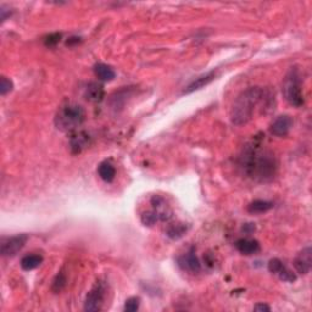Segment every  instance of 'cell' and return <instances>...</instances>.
<instances>
[{"label": "cell", "mask_w": 312, "mask_h": 312, "mask_svg": "<svg viewBox=\"0 0 312 312\" xmlns=\"http://www.w3.org/2000/svg\"><path fill=\"white\" fill-rule=\"evenodd\" d=\"M273 207V204L265 200H255L248 205V211L250 214H263Z\"/></svg>", "instance_id": "obj_17"}, {"label": "cell", "mask_w": 312, "mask_h": 312, "mask_svg": "<svg viewBox=\"0 0 312 312\" xmlns=\"http://www.w3.org/2000/svg\"><path fill=\"white\" fill-rule=\"evenodd\" d=\"M11 90H12V82L9 79V78L2 76V77L0 78V94L5 95L9 92H11Z\"/></svg>", "instance_id": "obj_23"}, {"label": "cell", "mask_w": 312, "mask_h": 312, "mask_svg": "<svg viewBox=\"0 0 312 312\" xmlns=\"http://www.w3.org/2000/svg\"><path fill=\"white\" fill-rule=\"evenodd\" d=\"M283 262L279 260V258H272V260H270V262H268V271H270L271 273H277V271L279 270L280 267H282Z\"/></svg>", "instance_id": "obj_25"}, {"label": "cell", "mask_w": 312, "mask_h": 312, "mask_svg": "<svg viewBox=\"0 0 312 312\" xmlns=\"http://www.w3.org/2000/svg\"><path fill=\"white\" fill-rule=\"evenodd\" d=\"M71 150L73 154H79L84 148L89 145V136L85 132H76L71 136Z\"/></svg>", "instance_id": "obj_12"}, {"label": "cell", "mask_w": 312, "mask_h": 312, "mask_svg": "<svg viewBox=\"0 0 312 312\" xmlns=\"http://www.w3.org/2000/svg\"><path fill=\"white\" fill-rule=\"evenodd\" d=\"M84 97L90 102H100L105 97V90L102 84L97 82H92L85 88Z\"/></svg>", "instance_id": "obj_10"}, {"label": "cell", "mask_w": 312, "mask_h": 312, "mask_svg": "<svg viewBox=\"0 0 312 312\" xmlns=\"http://www.w3.org/2000/svg\"><path fill=\"white\" fill-rule=\"evenodd\" d=\"M139 305H140V299L136 296L129 297L127 299L126 304H124V311L127 312H134L139 309Z\"/></svg>", "instance_id": "obj_22"}, {"label": "cell", "mask_w": 312, "mask_h": 312, "mask_svg": "<svg viewBox=\"0 0 312 312\" xmlns=\"http://www.w3.org/2000/svg\"><path fill=\"white\" fill-rule=\"evenodd\" d=\"M255 311H270V306L266 304H257L255 307H254Z\"/></svg>", "instance_id": "obj_27"}, {"label": "cell", "mask_w": 312, "mask_h": 312, "mask_svg": "<svg viewBox=\"0 0 312 312\" xmlns=\"http://www.w3.org/2000/svg\"><path fill=\"white\" fill-rule=\"evenodd\" d=\"M94 73L100 80H104V82H110L116 76L112 67H110L109 65H105V63H97L94 66Z\"/></svg>", "instance_id": "obj_14"}, {"label": "cell", "mask_w": 312, "mask_h": 312, "mask_svg": "<svg viewBox=\"0 0 312 312\" xmlns=\"http://www.w3.org/2000/svg\"><path fill=\"white\" fill-rule=\"evenodd\" d=\"M235 246L244 255H253L260 250V244L255 239H239Z\"/></svg>", "instance_id": "obj_13"}, {"label": "cell", "mask_w": 312, "mask_h": 312, "mask_svg": "<svg viewBox=\"0 0 312 312\" xmlns=\"http://www.w3.org/2000/svg\"><path fill=\"white\" fill-rule=\"evenodd\" d=\"M156 221H158V214L155 210L153 211H146L141 214V222L145 226H153Z\"/></svg>", "instance_id": "obj_21"}, {"label": "cell", "mask_w": 312, "mask_h": 312, "mask_svg": "<svg viewBox=\"0 0 312 312\" xmlns=\"http://www.w3.org/2000/svg\"><path fill=\"white\" fill-rule=\"evenodd\" d=\"M28 240V235L27 234H17V235L10 236V238L5 239L0 246V253L5 257H12L16 255L19 251L22 250L24 244Z\"/></svg>", "instance_id": "obj_6"}, {"label": "cell", "mask_w": 312, "mask_h": 312, "mask_svg": "<svg viewBox=\"0 0 312 312\" xmlns=\"http://www.w3.org/2000/svg\"><path fill=\"white\" fill-rule=\"evenodd\" d=\"M178 265L183 271H187L190 273H197L201 270V263H200L199 258L194 254V251H189L185 255L180 256L178 258Z\"/></svg>", "instance_id": "obj_9"}, {"label": "cell", "mask_w": 312, "mask_h": 312, "mask_svg": "<svg viewBox=\"0 0 312 312\" xmlns=\"http://www.w3.org/2000/svg\"><path fill=\"white\" fill-rule=\"evenodd\" d=\"M66 283H67V277H66L65 273L61 271L56 274V277L54 278L53 284H51V290L54 292H60L63 288L66 287Z\"/></svg>", "instance_id": "obj_19"}, {"label": "cell", "mask_w": 312, "mask_h": 312, "mask_svg": "<svg viewBox=\"0 0 312 312\" xmlns=\"http://www.w3.org/2000/svg\"><path fill=\"white\" fill-rule=\"evenodd\" d=\"M43 262V256L38 255V254H31V255H26L21 260V267L24 271H31L40 266Z\"/></svg>", "instance_id": "obj_16"}, {"label": "cell", "mask_w": 312, "mask_h": 312, "mask_svg": "<svg viewBox=\"0 0 312 312\" xmlns=\"http://www.w3.org/2000/svg\"><path fill=\"white\" fill-rule=\"evenodd\" d=\"M312 266V250L311 246H306L299 253L294 260V267L300 274H307L311 271Z\"/></svg>", "instance_id": "obj_7"}, {"label": "cell", "mask_w": 312, "mask_h": 312, "mask_svg": "<svg viewBox=\"0 0 312 312\" xmlns=\"http://www.w3.org/2000/svg\"><path fill=\"white\" fill-rule=\"evenodd\" d=\"M60 39H61V33H51L46 37L44 43H45L46 46H54L60 41Z\"/></svg>", "instance_id": "obj_24"}, {"label": "cell", "mask_w": 312, "mask_h": 312, "mask_svg": "<svg viewBox=\"0 0 312 312\" xmlns=\"http://www.w3.org/2000/svg\"><path fill=\"white\" fill-rule=\"evenodd\" d=\"M98 172H99L100 178L106 183H111L112 180L115 179V176H116V170H115L114 166L110 162H107V161L100 163L99 168H98Z\"/></svg>", "instance_id": "obj_15"}, {"label": "cell", "mask_w": 312, "mask_h": 312, "mask_svg": "<svg viewBox=\"0 0 312 312\" xmlns=\"http://www.w3.org/2000/svg\"><path fill=\"white\" fill-rule=\"evenodd\" d=\"M84 118L85 112L80 105L67 104L58 110L54 122L58 129L62 132H70L79 127L84 122Z\"/></svg>", "instance_id": "obj_3"}, {"label": "cell", "mask_w": 312, "mask_h": 312, "mask_svg": "<svg viewBox=\"0 0 312 312\" xmlns=\"http://www.w3.org/2000/svg\"><path fill=\"white\" fill-rule=\"evenodd\" d=\"M240 166L249 177L257 182L273 179L278 168L274 155L255 144L245 149L240 157Z\"/></svg>", "instance_id": "obj_1"}, {"label": "cell", "mask_w": 312, "mask_h": 312, "mask_svg": "<svg viewBox=\"0 0 312 312\" xmlns=\"http://www.w3.org/2000/svg\"><path fill=\"white\" fill-rule=\"evenodd\" d=\"M283 95L290 105L300 107L304 105V95L301 90V83L296 71H290L283 83Z\"/></svg>", "instance_id": "obj_4"}, {"label": "cell", "mask_w": 312, "mask_h": 312, "mask_svg": "<svg viewBox=\"0 0 312 312\" xmlns=\"http://www.w3.org/2000/svg\"><path fill=\"white\" fill-rule=\"evenodd\" d=\"M292 126V118L289 115H282L278 116L271 124V133L277 136H284L289 133Z\"/></svg>", "instance_id": "obj_8"}, {"label": "cell", "mask_w": 312, "mask_h": 312, "mask_svg": "<svg viewBox=\"0 0 312 312\" xmlns=\"http://www.w3.org/2000/svg\"><path fill=\"white\" fill-rule=\"evenodd\" d=\"M275 274H277L278 277H279V279H282L283 282L292 283L296 280V275H295V273H292V271H290L288 267H285L284 265H282V267L277 271Z\"/></svg>", "instance_id": "obj_20"}, {"label": "cell", "mask_w": 312, "mask_h": 312, "mask_svg": "<svg viewBox=\"0 0 312 312\" xmlns=\"http://www.w3.org/2000/svg\"><path fill=\"white\" fill-rule=\"evenodd\" d=\"M185 232H187V227L183 223H177L168 227L167 231H166V234H167L168 238L173 239V240H177V239L182 238V236L184 235Z\"/></svg>", "instance_id": "obj_18"}, {"label": "cell", "mask_w": 312, "mask_h": 312, "mask_svg": "<svg viewBox=\"0 0 312 312\" xmlns=\"http://www.w3.org/2000/svg\"><path fill=\"white\" fill-rule=\"evenodd\" d=\"M105 299V285L101 282H97V284L90 289V292L87 294L84 301V310L85 311H99L104 304Z\"/></svg>", "instance_id": "obj_5"}, {"label": "cell", "mask_w": 312, "mask_h": 312, "mask_svg": "<svg viewBox=\"0 0 312 312\" xmlns=\"http://www.w3.org/2000/svg\"><path fill=\"white\" fill-rule=\"evenodd\" d=\"M243 231L245 232L246 234H250V233H253L254 231H255V224H253V223H246V224H244V227H243Z\"/></svg>", "instance_id": "obj_26"}, {"label": "cell", "mask_w": 312, "mask_h": 312, "mask_svg": "<svg viewBox=\"0 0 312 312\" xmlns=\"http://www.w3.org/2000/svg\"><path fill=\"white\" fill-rule=\"evenodd\" d=\"M265 97V90L260 87H251L244 90L234 102L231 111L232 123L243 126L253 118L254 110Z\"/></svg>", "instance_id": "obj_2"}, {"label": "cell", "mask_w": 312, "mask_h": 312, "mask_svg": "<svg viewBox=\"0 0 312 312\" xmlns=\"http://www.w3.org/2000/svg\"><path fill=\"white\" fill-rule=\"evenodd\" d=\"M214 77H216V72H214V71H211V72L206 73V75L200 76V77H197L196 79L193 80L188 87H185L184 92L183 93H184V94H189V93L195 92V90L201 89V88L206 87L207 84H210V83L214 79Z\"/></svg>", "instance_id": "obj_11"}]
</instances>
